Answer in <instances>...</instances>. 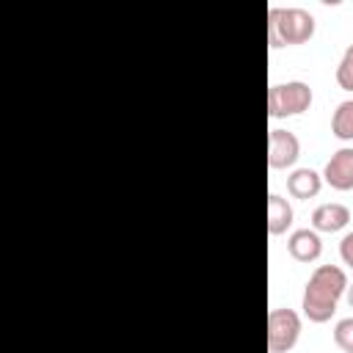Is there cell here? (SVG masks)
<instances>
[{"label": "cell", "instance_id": "6", "mask_svg": "<svg viewBox=\"0 0 353 353\" xmlns=\"http://www.w3.org/2000/svg\"><path fill=\"white\" fill-rule=\"evenodd\" d=\"M323 182H328L334 190H353V146H342L328 157Z\"/></svg>", "mask_w": 353, "mask_h": 353}, {"label": "cell", "instance_id": "7", "mask_svg": "<svg viewBox=\"0 0 353 353\" xmlns=\"http://www.w3.org/2000/svg\"><path fill=\"white\" fill-rule=\"evenodd\" d=\"M350 223V210L339 201H325L317 204L312 212V229L314 232H339Z\"/></svg>", "mask_w": 353, "mask_h": 353}, {"label": "cell", "instance_id": "4", "mask_svg": "<svg viewBox=\"0 0 353 353\" xmlns=\"http://www.w3.org/2000/svg\"><path fill=\"white\" fill-rule=\"evenodd\" d=\"M301 336V314L295 309H270L268 314V350L270 353H287L295 347Z\"/></svg>", "mask_w": 353, "mask_h": 353}, {"label": "cell", "instance_id": "14", "mask_svg": "<svg viewBox=\"0 0 353 353\" xmlns=\"http://www.w3.org/2000/svg\"><path fill=\"white\" fill-rule=\"evenodd\" d=\"M339 256H342V262H345L347 268H353V232H347V234L342 237V243H339Z\"/></svg>", "mask_w": 353, "mask_h": 353}, {"label": "cell", "instance_id": "10", "mask_svg": "<svg viewBox=\"0 0 353 353\" xmlns=\"http://www.w3.org/2000/svg\"><path fill=\"white\" fill-rule=\"evenodd\" d=\"M292 218H295L292 204H290L284 196L270 193V196H268V232H270L273 237H276V234H284V232L292 226Z\"/></svg>", "mask_w": 353, "mask_h": 353}, {"label": "cell", "instance_id": "8", "mask_svg": "<svg viewBox=\"0 0 353 353\" xmlns=\"http://www.w3.org/2000/svg\"><path fill=\"white\" fill-rule=\"evenodd\" d=\"M287 251L292 259L298 262H314L320 254H323V240L314 229H295L290 237H287Z\"/></svg>", "mask_w": 353, "mask_h": 353}, {"label": "cell", "instance_id": "2", "mask_svg": "<svg viewBox=\"0 0 353 353\" xmlns=\"http://www.w3.org/2000/svg\"><path fill=\"white\" fill-rule=\"evenodd\" d=\"M314 17L301 6H270L268 11V41L273 50L303 44L314 36Z\"/></svg>", "mask_w": 353, "mask_h": 353}, {"label": "cell", "instance_id": "12", "mask_svg": "<svg viewBox=\"0 0 353 353\" xmlns=\"http://www.w3.org/2000/svg\"><path fill=\"white\" fill-rule=\"evenodd\" d=\"M336 83L345 91H353V44H347V50L342 52L339 63H336Z\"/></svg>", "mask_w": 353, "mask_h": 353}, {"label": "cell", "instance_id": "15", "mask_svg": "<svg viewBox=\"0 0 353 353\" xmlns=\"http://www.w3.org/2000/svg\"><path fill=\"white\" fill-rule=\"evenodd\" d=\"M345 295H347V303H350V309H353V284H347V292H345Z\"/></svg>", "mask_w": 353, "mask_h": 353}, {"label": "cell", "instance_id": "1", "mask_svg": "<svg viewBox=\"0 0 353 353\" xmlns=\"http://www.w3.org/2000/svg\"><path fill=\"white\" fill-rule=\"evenodd\" d=\"M345 292H347L345 270L339 265H317L303 287L301 309L312 323H328Z\"/></svg>", "mask_w": 353, "mask_h": 353}, {"label": "cell", "instance_id": "13", "mask_svg": "<svg viewBox=\"0 0 353 353\" xmlns=\"http://www.w3.org/2000/svg\"><path fill=\"white\" fill-rule=\"evenodd\" d=\"M334 342H336L339 350L353 353V317H342L334 325Z\"/></svg>", "mask_w": 353, "mask_h": 353}, {"label": "cell", "instance_id": "11", "mask_svg": "<svg viewBox=\"0 0 353 353\" xmlns=\"http://www.w3.org/2000/svg\"><path fill=\"white\" fill-rule=\"evenodd\" d=\"M331 132L339 141H353V99H342L331 116Z\"/></svg>", "mask_w": 353, "mask_h": 353}, {"label": "cell", "instance_id": "9", "mask_svg": "<svg viewBox=\"0 0 353 353\" xmlns=\"http://www.w3.org/2000/svg\"><path fill=\"white\" fill-rule=\"evenodd\" d=\"M323 188V174H317L314 168H295L287 176V190L292 199H314Z\"/></svg>", "mask_w": 353, "mask_h": 353}, {"label": "cell", "instance_id": "3", "mask_svg": "<svg viewBox=\"0 0 353 353\" xmlns=\"http://www.w3.org/2000/svg\"><path fill=\"white\" fill-rule=\"evenodd\" d=\"M314 94L312 85L303 80H287V83H273L268 88V113L273 119H287L309 110Z\"/></svg>", "mask_w": 353, "mask_h": 353}, {"label": "cell", "instance_id": "5", "mask_svg": "<svg viewBox=\"0 0 353 353\" xmlns=\"http://www.w3.org/2000/svg\"><path fill=\"white\" fill-rule=\"evenodd\" d=\"M298 154H301V141L295 132L281 130V127H273L268 132V165L270 168H290L295 165Z\"/></svg>", "mask_w": 353, "mask_h": 353}]
</instances>
